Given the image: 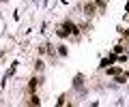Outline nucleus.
<instances>
[{
	"label": "nucleus",
	"mask_w": 129,
	"mask_h": 107,
	"mask_svg": "<svg viewBox=\"0 0 129 107\" xmlns=\"http://www.w3.org/2000/svg\"><path fill=\"white\" fill-rule=\"evenodd\" d=\"M112 60H114V58H106V60L101 62V66H108V64H112Z\"/></svg>",
	"instance_id": "f257e3e1"
}]
</instances>
